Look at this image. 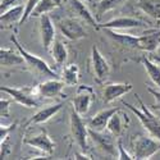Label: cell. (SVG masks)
<instances>
[{
	"label": "cell",
	"mask_w": 160,
	"mask_h": 160,
	"mask_svg": "<svg viewBox=\"0 0 160 160\" xmlns=\"http://www.w3.org/2000/svg\"><path fill=\"white\" fill-rule=\"evenodd\" d=\"M160 45V28L148 30L142 35L137 36V49L152 52Z\"/></svg>",
	"instance_id": "5bb4252c"
},
{
	"label": "cell",
	"mask_w": 160,
	"mask_h": 160,
	"mask_svg": "<svg viewBox=\"0 0 160 160\" xmlns=\"http://www.w3.org/2000/svg\"><path fill=\"white\" fill-rule=\"evenodd\" d=\"M91 65L95 81L98 83H104L110 74V65L96 45H94L91 49Z\"/></svg>",
	"instance_id": "52a82bcc"
},
{
	"label": "cell",
	"mask_w": 160,
	"mask_h": 160,
	"mask_svg": "<svg viewBox=\"0 0 160 160\" xmlns=\"http://www.w3.org/2000/svg\"><path fill=\"white\" fill-rule=\"evenodd\" d=\"M145 26V22L141 19L133 18V17H119L114 18L109 22H105L100 24V28L104 30H128V28H136Z\"/></svg>",
	"instance_id": "9a60e30c"
},
{
	"label": "cell",
	"mask_w": 160,
	"mask_h": 160,
	"mask_svg": "<svg viewBox=\"0 0 160 160\" xmlns=\"http://www.w3.org/2000/svg\"><path fill=\"white\" fill-rule=\"evenodd\" d=\"M119 109H122L121 106L118 108H110V109H104V110H100L99 113H96L95 115H92L88 121H87V126L88 128L94 129V131H105L106 129V126H108V122L110 117Z\"/></svg>",
	"instance_id": "ac0fdd59"
},
{
	"label": "cell",
	"mask_w": 160,
	"mask_h": 160,
	"mask_svg": "<svg viewBox=\"0 0 160 160\" xmlns=\"http://www.w3.org/2000/svg\"><path fill=\"white\" fill-rule=\"evenodd\" d=\"M62 2H63V0H41L40 4L32 12L31 17H38L40 18L44 14H49L51 10H54V9L62 7Z\"/></svg>",
	"instance_id": "4316f807"
},
{
	"label": "cell",
	"mask_w": 160,
	"mask_h": 160,
	"mask_svg": "<svg viewBox=\"0 0 160 160\" xmlns=\"http://www.w3.org/2000/svg\"><path fill=\"white\" fill-rule=\"evenodd\" d=\"M65 83L62 79L58 78H50L46 81L38 83L37 86L33 87V94L37 98H44V99H57L59 96H64L63 95V88H64Z\"/></svg>",
	"instance_id": "ba28073f"
},
{
	"label": "cell",
	"mask_w": 160,
	"mask_h": 160,
	"mask_svg": "<svg viewBox=\"0 0 160 160\" xmlns=\"http://www.w3.org/2000/svg\"><path fill=\"white\" fill-rule=\"evenodd\" d=\"M136 99H137V101L140 104L138 108L133 106L129 102H126L124 100H122V105H124L126 108H128L133 114L138 118V121L141 122L142 127L148 131V133L150 136H152L154 138L160 141V119L151 110H149L148 108H146L145 102L141 100V98L137 94H136Z\"/></svg>",
	"instance_id": "6da1fadb"
},
{
	"label": "cell",
	"mask_w": 160,
	"mask_h": 160,
	"mask_svg": "<svg viewBox=\"0 0 160 160\" xmlns=\"http://www.w3.org/2000/svg\"><path fill=\"white\" fill-rule=\"evenodd\" d=\"M23 0H2L0 2V13H5L7 10L14 8V7H18V5H22L21 3Z\"/></svg>",
	"instance_id": "4dcf8cb0"
},
{
	"label": "cell",
	"mask_w": 160,
	"mask_h": 160,
	"mask_svg": "<svg viewBox=\"0 0 160 160\" xmlns=\"http://www.w3.org/2000/svg\"><path fill=\"white\" fill-rule=\"evenodd\" d=\"M94 98H95V91L91 86H87V85L78 86L72 101L73 109L81 115L87 114L92 101H94Z\"/></svg>",
	"instance_id": "9c48e42d"
},
{
	"label": "cell",
	"mask_w": 160,
	"mask_h": 160,
	"mask_svg": "<svg viewBox=\"0 0 160 160\" xmlns=\"http://www.w3.org/2000/svg\"><path fill=\"white\" fill-rule=\"evenodd\" d=\"M123 109L117 110L109 119L108 126H106V129H108L112 135L119 137L123 135V132L126 131V128L129 124V118L126 113L122 112Z\"/></svg>",
	"instance_id": "2e32d148"
},
{
	"label": "cell",
	"mask_w": 160,
	"mask_h": 160,
	"mask_svg": "<svg viewBox=\"0 0 160 160\" xmlns=\"http://www.w3.org/2000/svg\"><path fill=\"white\" fill-rule=\"evenodd\" d=\"M50 54L57 65H62L68 59V49H67L65 44H63L60 40L55 38V41L52 42L50 48Z\"/></svg>",
	"instance_id": "cb8c5ba5"
},
{
	"label": "cell",
	"mask_w": 160,
	"mask_h": 160,
	"mask_svg": "<svg viewBox=\"0 0 160 160\" xmlns=\"http://www.w3.org/2000/svg\"><path fill=\"white\" fill-rule=\"evenodd\" d=\"M117 148H118V151H119V154L117 155V159H119V160H133L135 159V156L123 148V143H122L121 138H118V141H117Z\"/></svg>",
	"instance_id": "f546056e"
},
{
	"label": "cell",
	"mask_w": 160,
	"mask_h": 160,
	"mask_svg": "<svg viewBox=\"0 0 160 160\" xmlns=\"http://www.w3.org/2000/svg\"><path fill=\"white\" fill-rule=\"evenodd\" d=\"M88 133H90V137L91 140L94 141V143L98 146V149L100 151H102L106 155H110V156H115V151L118 148H115V143L113 140L112 133L106 129V131H94L88 128Z\"/></svg>",
	"instance_id": "30bf717a"
},
{
	"label": "cell",
	"mask_w": 160,
	"mask_h": 160,
	"mask_svg": "<svg viewBox=\"0 0 160 160\" xmlns=\"http://www.w3.org/2000/svg\"><path fill=\"white\" fill-rule=\"evenodd\" d=\"M23 12H24V7L23 5H18L14 7L9 10H7L5 13H2V17H0V23H2V28H12L14 24L19 26L22 17H23Z\"/></svg>",
	"instance_id": "ffe728a7"
},
{
	"label": "cell",
	"mask_w": 160,
	"mask_h": 160,
	"mask_svg": "<svg viewBox=\"0 0 160 160\" xmlns=\"http://www.w3.org/2000/svg\"><path fill=\"white\" fill-rule=\"evenodd\" d=\"M148 91L150 92V94L154 96V99H155V104L152 105V109H155V110H160V90L148 87Z\"/></svg>",
	"instance_id": "836d02e7"
},
{
	"label": "cell",
	"mask_w": 160,
	"mask_h": 160,
	"mask_svg": "<svg viewBox=\"0 0 160 160\" xmlns=\"http://www.w3.org/2000/svg\"><path fill=\"white\" fill-rule=\"evenodd\" d=\"M106 32L118 44H121L126 48L137 49V36H133L131 33H122L118 32L117 30H106Z\"/></svg>",
	"instance_id": "603a6c76"
},
{
	"label": "cell",
	"mask_w": 160,
	"mask_h": 160,
	"mask_svg": "<svg viewBox=\"0 0 160 160\" xmlns=\"http://www.w3.org/2000/svg\"><path fill=\"white\" fill-rule=\"evenodd\" d=\"M9 109H10V100L2 98V100H0V115H2V121L9 118Z\"/></svg>",
	"instance_id": "1f68e13d"
},
{
	"label": "cell",
	"mask_w": 160,
	"mask_h": 160,
	"mask_svg": "<svg viewBox=\"0 0 160 160\" xmlns=\"http://www.w3.org/2000/svg\"><path fill=\"white\" fill-rule=\"evenodd\" d=\"M10 41L16 45L17 50H19V52L23 55L24 60H26V65L28 67V68L31 69L32 73H35L36 76L38 77H49V78H58V73L50 68V65L41 58H38L37 55L32 54V52H30L28 50H26L22 44L18 41V38L16 37V35H12L10 36Z\"/></svg>",
	"instance_id": "7a4b0ae2"
},
{
	"label": "cell",
	"mask_w": 160,
	"mask_h": 160,
	"mask_svg": "<svg viewBox=\"0 0 160 160\" xmlns=\"http://www.w3.org/2000/svg\"><path fill=\"white\" fill-rule=\"evenodd\" d=\"M60 79L67 85V86H74L79 81V67L74 63L68 64L64 67V69L62 71Z\"/></svg>",
	"instance_id": "d4e9b609"
},
{
	"label": "cell",
	"mask_w": 160,
	"mask_h": 160,
	"mask_svg": "<svg viewBox=\"0 0 160 160\" xmlns=\"http://www.w3.org/2000/svg\"><path fill=\"white\" fill-rule=\"evenodd\" d=\"M40 35H41L42 48L46 51H50L52 42L55 41V27L49 14L40 17Z\"/></svg>",
	"instance_id": "4fadbf2b"
},
{
	"label": "cell",
	"mask_w": 160,
	"mask_h": 160,
	"mask_svg": "<svg viewBox=\"0 0 160 160\" xmlns=\"http://www.w3.org/2000/svg\"><path fill=\"white\" fill-rule=\"evenodd\" d=\"M126 0H100L96 4V19H100L108 12L122 5Z\"/></svg>",
	"instance_id": "83f0119b"
},
{
	"label": "cell",
	"mask_w": 160,
	"mask_h": 160,
	"mask_svg": "<svg viewBox=\"0 0 160 160\" xmlns=\"http://www.w3.org/2000/svg\"><path fill=\"white\" fill-rule=\"evenodd\" d=\"M16 126H17V122H14L13 124H9V126H5V124L2 123V128H0V142L9 137L10 132L16 128Z\"/></svg>",
	"instance_id": "d6a6232c"
},
{
	"label": "cell",
	"mask_w": 160,
	"mask_h": 160,
	"mask_svg": "<svg viewBox=\"0 0 160 160\" xmlns=\"http://www.w3.org/2000/svg\"><path fill=\"white\" fill-rule=\"evenodd\" d=\"M137 7L149 17L160 19V0H137Z\"/></svg>",
	"instance_id": "484cf974"
},
{
	"label": "cell",
	"mask_w": 160,
	"mask_h": 160,
	"mask_svg": "<svg viewBox=\"0 0 160 160\" xmlns=\"http://www.w3.org/2000/svg\"><path fill=\"white\" fill-rule=\"evenodd\" d=\"M40 2L41 0H27V3H26V5H24V12H23V17H22V21H21V23H19V26H22L26 21H27L30 17H31V14H32V12L35 10V8L40 4Z\"/></svg>",
	"instance_id": "f1b7e54d"
},
{
	"label": "cell",
	"mask_w": 160,
	"mask_h": 160,
	"mask_svg": "<svg viewBox=\"0 0 160 160\" xmlns=\"http://www.w3.org/2000/svg\"><path fill=\"white\" fill-rule=\"evenodd\" d=\"M149 58L152 60V62H155L156 64H159L160 65V45L152 51V52H149Z\"/></svg>",
	"instance_id": "e575fe53"
},
{
	"label": "cell",
	"mask_w": 160,
	"mask_h": 160,
	"mask_svg": "<svg viewBox=\"0 0 160 160\" xmlns=\"http://www.w3.org/2000/svg\"><path fill=\"white\" fill-rule=\"evenodd\" d=\"M82 2H85V3H92V0H82Z\"/></svg>",
	"instance_id": "8d00e7d4"
},
{
	"label": "cell",
	"mask_w": 160,
	"mask_h": 160,
	"mask_svg": "<svg viewBox=\"0 0 160 160\" xmlns=\"http://www.w3.org/2000/svg\"><path fill=\"white\" fill-rule=\"evenodd\" d=\"M63 108V102H58L54 105H49L46 108L38 110L36 114H33L27 122L24 123V127H28L31 124H42L46 123L49 119H51L54 115H57Z\"/></svg>",
	"instance_id": "e0dca14e"
},
{
	"label": "cell",
	"mask_w": 160,
	"mask_h": 160,
	"mask_svg": "<svg viewBox=\"0 0 160 160\" xmlns=\"http://www.w3.org/2000/svg\"><path fill=\"white\" fill-rule=\"evenodd\" d=\"M58 27L62 32V35L71 40V41H77V40L85 38L87 36V31L79 22L78 18L73 17H65L58 21Z\"/></svg>",
	"instance_id": "8992f818"
},
{
	"label": "cell",
	"mask_w": 160,
	"mask_h": 160,
	"mask_svg": "<svg viewBox=\"0 0 160 160\" xmlns=\"http://www.w3.org/2000/svg\"><path fill=\"white\" fill-rule=\"evenodd\" d=\"M131 150L136 160H148L160 151V141L152 136L135 135L131 138Z\"/></svg>",
	"instance_id": "3957f363"
},
{
	"label": "cell",
	"mask_w": 160,
	"mask_h": 160,
	"mask_svg": "<svg viewBox=\"0 0 160 160\" xmlns=\"http://www.w3.org/2000/svg\"><path fill=\"white\" fill-rule=\"evenodd\" d=\"M23 142L26 145H28L31 146V148L38 150V151H41L42 154H48V155H51L52 152H54L55 150V142L52 141L50 138V136L48 135V132L46 129H41L37 135L35 136H31V137H27V138H24Z\"/></svg>",
	"instance_id": "8fae6325"
},
{
	"label": "cell",
	"mask_w": 160,
	"mask_h": 160,
	"mask_svg": "<svg viewBox=\"0 0 160 160\" xmlns=\"http://www.w3.org/2000/svg\"><path fill=\"white\" fill-rule=\"evenodd\" d=\"M69 3V7H71V10L73 12V14H76L79 19L85 21L87 24L92 26L94 28H100L98 26V22L95 19V17L91 14V12L86 8V5L82 3V0H68Z\"/></svg>",
	"instance_id": "d6986e66"
},
{
	"label": "cell",
	"mask_w": 160,
	"mask_h": 160,
	"mask_svg": "<svg viewBox=\"0 0 160 160\" xmlns=\"http://www.w3.org/2000/svg\"><path fill=\"white\" fill-rule=\"evenodd\" d=\"M74 159H87V160H90L91 158L86 152L81 151V152H74Z\"/></svg>",
	"instance_id": "d590c367"
},
{
	"label": "cell",
	"mask_w": 160,
	"mask_h": 160,
	"mask_svg": "<svg viewBox=\"0 0 160 160\" xmlns=\"http://www.w3.org/2000/svg\"><path fill=\"white\" fill-rule=\"evenodd\" d=\"M69 122H71V135H72L73 141L76 142V145L79 148V150L86 152L88 150L87 140L90 137L88 126L83 122L82 115L78 114L74 109H72V112H71Z\"/></svg>",
	"instance_id": "277c9868"
},
{
	"label": "cell",
	"mask_w": 160,
	"mask_h": 160,
	"mask_svg": "<svg viewBox=\"0 0 160 160\" xmlns=\"http://www.w3.org/2000/svg\"><path fill=\"white\" fill-rule=\"evenodd\" d=\"M141 63L145 67L146 72H148V76L152 81V83L155 85V87L158 90H160V65L156 64L155 62H152L149 57H146V55H143L141 58Z\"/></svg>",
	"instance_id": "7402d4cb"
},
{
	"label": "cell",
	"mask_w": 160,
	"mask_h": 160,
	"mask_svg": "<svg viewBox=\"0 0 160 160\" xmlns=\"http://www.w3.org/2000/svg\"><path fill=\"white\" fill-rule=\"evenodd\" d=\"M0 63H2V67L9 68V67L22 65L23 63L26 64V60H24L23 55L19 52V50L16 51L13 49L2 48L0 49Z\"/></svg>",
	"instance_id": "44dd1931"
},
{
	"label": "cell",
	"mask_w": 160,
	"mask_h": 160,
	"mask_svg": "<svg viewBox=\"0 0 160 160\" xmlns=\"http://www.w3.org/2000/svg\"><path fill=\"white\" fill-rule=\"evenodd\" d=\"M2 92H5L9 95L16 102L26 106V108H37L38 101L37 96L33 94V87H8V86H2Z\"/></svg>",
	"instance_id": "5b68a950"
},
{
	"label": "cell",
	"mask_w": 160,
	"mask_h": 160,
	"mask_svg": "<svg viewBox=\"0 0 160 160\" xmlns=\"http://www.w3.org/2000/svg\"><path fill=\"white\" fill-rule=\"evenodd\" d=\"M132 87H133L132 83H121V82L106 83L102 90V101L105 104H110L121 96L128 94L132 90Z\"/></svg>",
	"instance_id": "7c38bea8"
}]
</instances>
